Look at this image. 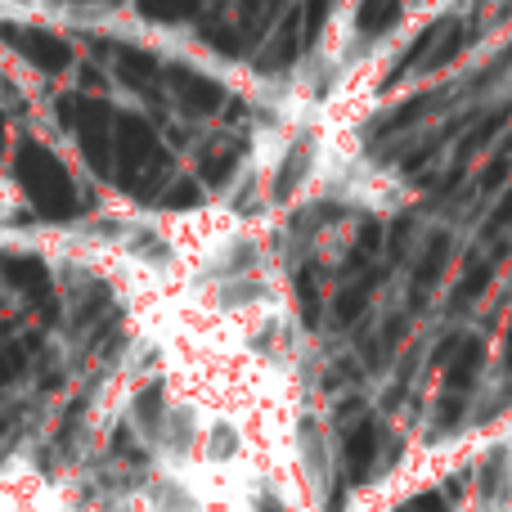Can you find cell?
Returning a JSON list of instances; mask_svg holds the SVG:
<instances>
[{
  "instance_id": "obj_1",
  "label": "cell",
  "mask_w": 512,
  "mask_h": 512,
  "mask_svg": "<svg viewBox=\"0 0 512 512\" xmlns=\"http://www.w3.org/2000/svg\"><path fill=\"white\" fill-rule=\"evenodd\" d=\"M18 207H23V194L14 189V180H0V225H5Z\"/></svg>"
},
{
  "instance_id": "obj_2",
  "label": "cell",
  "mask_w": 512,
  "mask_h": 512,
  "mask_svg": "<svg viewBox=\"0 0 512 512\" xmlns=\"http://www.w3.org/2000/svg\"><path fill=\"white\" fill-rule=\"evenodd\" d=\"M454 0H414V9L418 14H432V9H450Z\"/></svg>"
}]
</instances>
